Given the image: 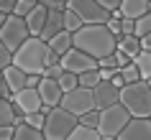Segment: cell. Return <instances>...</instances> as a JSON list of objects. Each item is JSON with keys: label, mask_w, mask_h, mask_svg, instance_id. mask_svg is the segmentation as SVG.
<instances>
[{"label": "cell", "mask_w": 151, "mask_h": 140, "mask_svg": "<svg viewBox=\"0 0 151 140\" xmlns=\"http://www.w3.org/2000/svg\"><path fill=\"white\" fill-rule=\"evenodd\" d=\"M10 102H13V107H16L18 115H31V112H41V109H44V102H41V97H39V89H31V87L16 92Z\"/></svg>", "instance_id": "cell-10"}, {"label": "cell", "mask_w": 151, "mask_h": 140, "mask_svg": "<svg viewBox=\"0 0 151 140\" xmlns=\"http://www.w3.org/2000/svg\"><path fill=\"white\" fill-rule=\"evenodd\" d=\"M74 48L85 51L92 59H103V56L115 54L118 38L108 31V26H82L77 33H72Z\"/></svg>", "instance_id": "cell-1"}, {"label": "cell", "mask_w": 151, "mask_h": 140, "mask_svg": "<svg viewBox=\"0 0 151 140\" xmlns=\"http://www.w3.org/2000/svg\"><path fill=\"white\" fill-rule=\"evenodd\" d=\"M67 10H72L85 26H105L110 21V10H105L97 0H67Z\"/></svg>", "instance_id": "cell-6"}, {"label": "cell", "mask_w": 151, "mask_h": 140, "mask_svg": "<svg viewBox=\"0 0 151 140\" xmlns=\"http://www.w3.org/2000/svg\"><path fill=\"white\" fill-rule=\"evenodd\" d=\"M146 84H149V87H151V79H146Z\"/></svg>", "instance_id": "cell-47"}, {"label": "cell", "mask_w": 151, "mask_h": 140, "mask_svg": "<svg viewBox=\"0 0 151 140\" xmlns=\"http://www.w3.org/2000/svg\"><path fill=\"white\" fill-rule=\"evenodd\" d=\"M80 87H85V89H95L97 82H100V69H92V71H85V74H80Z\"/></svg>", "instance_id": "cell-24"}, {"label": "cell", "mask_w": 151, "mask_h": 140, "mask_svg": "<svg viewBox=\"0 0 151 140\" xmlns=\"http://www.w3.org/2000/svg\"><path fill=\"white\" fill-rule=\"evenodd\" d=\"M133 28H136V21L120 18V36H133Z\"/></svg>", "instance_id": "cell-34"}, {"label": "cell", "mask_w": 151, "mask_h": 140, "mask_svg": "<svg viewBox=\"0 0 151 140\" xmlns=\"http://www.w3.org/2000/svg\"><path fill=\"white\" fill-rule=\"evenodd\" d=\"M108 31L113 33V36H115V38H120V21H115V18H110V21H108Z\"/></svg>", "instance_id": "cell-38"}, {"label": "cell", "mask_w": 151, "mask_h": 140, "mask_svg": "<svg viewBox=\"0 0 151 140\" xmlns=\"http://www.w3.org/2000/svg\"><path fill=\"white\" fill-rule=\"evenodd\" d=\"M28 38H31V33H28V28H26V21L10 13V16L5 18L3 28H0V41L5 43V48H8L10 54H16Z\"/></svg>", "instance_id": "cell-7"}, {"label": "cell", "mask_w": 151, "mask_h": 140, "mask_svg": "<svg viewBox=\"0 0 151 140\" xmlns=\"http://www.w3.org/2000/svg\"><path fill=\"white\" fill-rule=\"evenodd\" d=\"M62 74H64L62 64H54V66H46L41 77H44V79H54V82H59V77H62Z\"/></svg>", "instance_id": "cell-32"}, {"label": "cell", "mask_w": 151, "mask_h": 140, "mask_svg": "<svg viewBox=\"0 0 151 140\" xmlns=\"http://www.w3.org/2000/svg\"><path fill=\"white\" fill-rule=\"evenodd\" d=\"M62 69L64 71H72V74H85V71H92L97 69V59H92V56H87L85 51H80V48H72V51H67V54L62 56Z\"/></svg>", "instance_id": "cell-9"}, {"label": "cell", "mask_w": 151, "mask_h": 140, "mask_svg": "<svg viewBox=\"0 0 151 140\" xmlns=\"http://www.w3.org/2000/svg\"><path fill=\"white\" fill-rule=\"evenodd\" d=\"M131 122V115L123 104H110V107L100 109V122H97V132L103 140H118V135L123 132V127Z\"/></svg>", "instance_id": "cell-5"}, {"label": "cell", "mask_w": 151, "mask_h": 140, "mask_svg": "<svg viewBox=\"0 0 151 140\" xmlns=\"http://www.w3.org/2000/svg\"><path fill=\"white\" fill-rule=\"evenodd\" d=\"M113 56H115V64H118V69H123V66H128V64H131V59H128L123 51H115Z\"/></svg>", "instance_id": "cell-40"}, {"label": "cell", "mask_w": 151, "mask_h": 140, "mask_svg": "<svg viewBox=\"0 0 151 140\" xmlns=\"http://www.w3.org/2000/svg\"><path fill=\"white\" fill-rule=\"evenodd\" d=\"M97 69H118V64H115V56H103V59H97Z\"/></svg>", "instance_id": "cell-35"}, {"label": "cell", "mask_w": 151, "mask_h": 140, "mask_svg": "<svg viewBox=\"0 0 151 140\" xmlns=\"http://www.w3.org/2000/svg\"><path fill=\"white\" fill-rule=\"evenodd\" d=\"M39 97H41V102H44V109H41V112H46V109H51V107H59L64 92H62V87H59V82L41 77V82H39Z\"/></svg>", "instance_id": "cell-13"}, {"label": "cell", "mask_w": 151, "mask_h": 140, "mask_svg": "<svg viewBox=\"0 0 151 140\" xmlns=\"http://www.w3.org/2000/svg\"><path fill=\"white\" fill-rule=\"evenodd\" d=\"M44 115H46V120H44V130L41 132H44L46 140H67L69 132L80 125V120L72 112H67L64 107H51Z\"/></svg>", "instance_id": "cell-4"}, {"label": "cell", "mask_w": 151, "mask_h": 140, "mask_svg": "<svg viewBox=\"0 0 151 140\" xmlns=\"http://www.w3.org/2000/svg\"><path fill=\"white\" fill-rule=\"evenodd\" d=\"M13 140H46L44 138V132L36 130V127H31V125H16V135H13Z\"/></svg>", "instance_id": "cell-22"}, {"label": "cell", "mask_w": 151, "mask_h": 140, "mask_svg": "<svg viewBox=\"0 0 151 140\" xmlns=\"http://www.w3.org/2000/svg\"><path fill=\"white\" fill-rule=\"evenodd\" d=\"M23 115H18L10 99H0V127L3 125H21Z\"/></svg>", "instance_id": "cell-19"}, {"label": "cell", "mask_w": 151, "mask_h": 140, "mask_svg": "<svg viewBox=\"0 0 151 140\" xmlns=\"http://www.w3.org/2000/svg\"><path fill=\"white\" fill-rule=\"evenodd\" d=\"M46 46L54 51V54H59V56H64L67 51H72L74 48V41H72V33H67V31H62V33H56L51 41H46Z\"/></svg>", "instance_id": "cell-18"}, {"label": "cell", "mask_w": 151, "mask_h": 140, "mask_svg": "<svg viewBox=\"0 0 151 140\" xmlns=\"http://www.w3.org/2000/svg\"><path fill=\"white\" fill-rule=\"evenodd\" d=\"M39 82H41L39 74H28V79H26V87H31V89H39Z\"/></svg>", "instance_id": "cell-43"}, {"label": "cell", "mask_w": 151, "mask_h": 140, "mask_svg": "<svg viewBox=\"0 0 151 140\" xmlns=\"http://www.w3.org/2000/svg\"><path fill=\"white\" fill-rule=\"evenodd\" d=\"M118 71H120V79H123L126 84H136V82H143L141 74H138V69H136V64H128V66H123V69H118Z\"/></svg>", "instance_id": "cell-26"}, {"label": "cell", "mask_w": 151, "mask_h": 140, "mask_svg": "<svg viewBox=\"0 0 151 140\" xmlns=\"http://www.w3.org/2000/svg\"><path fill=\"white\" fill-rule=\"evenodd\" d=\"M16 135V125H3L0 127V140H13Z\"/></svg>", "instance_id": "cell-36"}, {"label": "cell", "mask_w": 151, "mask_h": 140, "mask_svg": "<svg viewBox=\"0 0 151 140\" xmlns=\"http://www.w3.org/2000/svg\"><path fill=\"white\" fill-rule=\"evenodd\" d=\"M141 51H151V33H146L141 38Z\"/></svg>", "instance_id": "cell-45"}, {"label": "cell", "mask_w": 151, "mask_h": 140, "mask_svg": "<svg viewBox=\"0 0 151 140\" xmlns=\"http://www.w3.org/2000/svg\"><path fill=\"white\" fill-rule=\"evenodd\" d=\"M92 97H95V109H105L110 104H118V97H120V89L113 82H105L100 79L97 87L92 89Z\"/></svg>", "instance_id": "cell-11"}, {"label": "cell", "mask_w": 151, "mask_h": 140, "mask_svg": "<svg viewBox=\"0 0 151 140\" xmlns=\"http://www.w3.org/2000/svg\"><path fill=\"white\" fill-rule=\"evenodd\" d=\"M67 140H103L100 138V132L95 127H85V125H77L74 130L69 132V138Z\"/></svg>", "instance_id": "cell-23"}, {"label": "cell", "mask_w": 151, "mask_h": 140, "mask_svg": "<svg viewBox=\"0 0 151 140\" xmlns=\"http://www.w3.org/2000/svg\"><path fill=\"white\" fill-rule=\"evenodd\" d=\"M120 16L123 18H131V21H138L141 16H146L151 10V3L149 0H120Z\"/></svg>", "instance_id": "cell-16"}, {"label": "cell", "mask_w": 151, "mask_h": 140, "mask_svg": "<svg viewBox=\"0 0 151 140\" xmlns=\"http://www.w3.org/2000/svg\"><path fill=\"white\" fill-rule=\"evenodd\" d=\"M64 31V10H56V8H49V16H46V26L41 31L39 38L41 41H51L56 33Z\"/></svg>", "instance_id": "cell-15"}, {"label": "cell", "mask_w": 151, "mask_h": 140, "mask_svg": "<svg viewBox=\"0 0 151 140\" xmlns=\"http://www.w3.org/2000/svg\"><path fill=\"white\" fill-rule=\"evenodd\" d=\"M77 120H80V125H85V127H95V130H97V122H100V109H92V112L77 117Z\"/></svg>", "instance_id": "cell-31"}, {"label": "cell", "mask_w": 151, "mask_h": 140, "mask_svg": "<svg viewBox=\"0 0 151 140\" xmlns=\"http://www.w3.org/2000/svg\"><path fill=\"white\" fill-rule=\"evenodd\" d=\"M59 87H62V92H72V89L80 87V79H77V74H72V71H64L62 77H59Z\"/></svg>", "instance_id": "cell-27"}, {"label": "cell", "mask_w": 151, "mask_h": 140, "mask_svg": "<svg viewBox=\"0 0 151 140\" xmlns=\"http://www.w3.org/2000/svg\"><path fill=\"white\" fill-rule=\"evenodd\" d=\"M10 64H13V54H10L8 48H5V43L0 41V71H3V69H8Z\"/></svg>", "instance_id": "cell-33"}, {"label": "cell", "mask_w": 151, "mask_h": 140, "mask_svg": "<svg viewBox=\"0 0 151 140\" xmlns=\"http://www.w3.org/2000/svg\"><path fill=\"white\" fill-rule=\"evenodd\" d=\"M97 3H100V5H103L105 10H110V13L120 8V0H97Z\"/></svg>", "instance_id": "cell-41"}, {"label": "cell", "mask_w": 151, "mask_h": 140, "mask_svg": "<svg viewBox=\"0 0 151 140\" xmlns=\"http://www.w3.org/2000/svg\"><path fill=\"white\" fill-rule=\"evenodd\" d=\"M46 54H49L46 41L28 38L23 46L13 54V64H16L18 69H23L26 74H39L41 77L44 69H46Z\"/></svg>", "instance_id": "cell-2"}, {"label": "cell", "mask_w": 151, "mask_h": 140, "mask_svg": "<svg viewBox=\"0 0 151 140\" xmlns=\"http://www.w3.org/2000/svg\"><path fill=\"white\" fill-rule=\"evenodd\" d=\"M115 77H118V69H100V79L105 82H113Z\"/></svg>", "instance_id": "cell-42"}, {"label": "cell", "mask_w": 151, "mask_h": 140, "mask_svg": "<svg viewBox=\"0 0 151 140\" xmlns=\"http://www.w3.org/2000/svg\"><path fill=\"white\" fill-rule=\"evenodd\" d=\"M131 64H136V69H138V74H141L143 82L151 79V51H138V56H136Z\"/></svg>", "instance_id": "cell-21"}, {"label": "cell", "mask_w": 151, "mask_h": 140, "mask_svg": "<svg viewBox=\"0 0 151 140\" xmlns=\"http://www.w3.org/2000/svg\"><path fill=\"white\" fill-rule=\"evenodd\" d=\"M5 18H8L5 13H0V28H3V23H5Z\"/></svg>", "instance_id": "cell-46"}, {"label": "cell", "mask_w": 151, "mask_h": 140, "mask_svg": "<svg viewBox=\"0 0 151 140\" xmlns=\"http://www.w3.org/2000/svg\"><path fill=\"white\" fill-rule=\"evenodd\" d=\"M44 120H46V115H44V112H31V115H23V122L31 125V127H36V130H44Z\"/></svg>", "instance_id": "cell-30"}, {"label": "cell", "mask_w": 151, "mask_h": 140, "mask_svg": "<svg viewBox=\"0 0 151 140\" xmlns=\"http://www.w3.org/2000/svg\"><path fill=\"white\" fill-rule=\"evenodd\" d=\"M146 33H151V13L141 16L136 21V28H133V36H138V38H143Z\"/></svg>", "instance_id": "cell-28"}, {"label": "cell", "mask_w": 151, "mask_h": 140, "mask_svg": "<svg viewBox=\"0 0 151 140\" xmlns=\"http://www.w3.org/2000/svg\"><path fill=\"white\" fill-rule=\"evenodd\" d=\"M46 16H49V8H46V5H41V3H36L33 10L23 18L26 28H28V33H31V38H39V36H41L44 26H46Z\"/></svg>", "instance_id": "cell-14"}, {"label": "cell", "mask_w": 151, "mask_h": 140, "mask_svg": "<svg viewBox=\"0 0 151 140\" xmlns=\"http://www.w3.org/2000/svg\"><path fill=\"white\" fill-rule=\"evenodd\" d=\"M39 0H18L16 3V8H13V16H18V18H26L28 13L33 10V5H36Z\"/></svg>", "instance_id": "cell-29"}, {"label": "cell", "mask_w": 151, "mask_h": 140, "mask_svg": "<svg viewBox=\"0 0 151 140\" xmlns=\"http://www.w3.org/2000/svg\"><path fill=\"white\" fill-rule=\"evenodd\" d=\"M41 5H46V8H56V10H64L67 5V0H39Z\"/></svg>", "instance_id": "cell-39"}, {"label": "cell", "mask_w": 151, "mask_h": 140, "mask_svg": "<svg viewBox=\"0 0 151 140\" xmlns=\"http://www.w3.org/2000/svg\"><path fill=\"white\" fill-rule=\"evenodd\" d=\"M115 51H123V54L133 61L136 56H138V51H141V38H138V36H120Z\"/></svg>", "instance_id": "cell-20"}, {"label": "cell", "mask_w": 151, "mask_h": 140, "mask_svg": "<svg viewBox=\"0 0 151 140\" xmlns=\"http://www.w3.org/2000/svg\"><path fill=\"white\" fill-rule=\"evenodd\" d=\"M118 140H151V120L149 117H131V122L123 127Z\"/></svg>", "instance_id": "cell-12"}, {"label": "cell", "mask_w": 151, "mask_h": 140, "mask_svg": "<svg viewBox=\"0 0 151 140\" xmlns=\"http://www.w3.org/2000/svg\"><path fill=\"white\" fill-rule=\"evenodd\" d=\"M59 61H62V56L54 54V51L49 48V54H46V66H54V64H59Z\"/></svg>", "instance_id": "cell-44"}, {"label": "cell", "mask_w": 151, "mask_h": 140, "mask_svg": "<svg viewBox=\"0 0 151 140\" xmlns=\"http://www.w3.org/2000/svg\"><path fill=\"white\" fill-rule=\"evenodd\" d=\"M59 107H64L67 112H72L74 117H82L95 109V97H92V89H85V87H77L72 92H64Z\"/></svg>", "instance_id": "cell-8"}, {"label": "cell", "mask_w": 151, "mask_h": 140, "mask_svg": "<svg viewBox=\"0 0 151 140\" xmlns=\"http://www.w3.org/2000/svg\"><path fill=\"white\" fill-rule=\"evenodd\" d=\"M118 102L128 109L131 117H149L151 115V87L146 84V82L126 84L120 89Z\"/></svg>", "instance_id": "cell-3"}, {"label": "cell", "mask_w": 151, "mask_h": 140, "mask_svg": "<svg viewBox=\"0 0 151 140\" xmlns=\"http://www.w3.org/2000/svg\"><path fill=\"white\" fill-rule=\"evenodd\" d=\"M82 26H85V23H82L80 18L74 16L72 10H67V8H64V31H67V33H77V31L82 28Z\"/></svg>", "instance_id": "cell-25"}, {"label": "cell", "mask_w": 151, "mask_h": 140, "mask_svg": "<svg viewBox=\"0 0 151 140\" xmlns=\"http://www.w3.org/2000/svg\"><path fill=\"white\" fill-rule=\"evenodd\" d=\"M18 0H0V13H5V16H10L13 13V8H16Z\"/></svg>", "instance_id": "cell-37"}, {"label": "cell", "mask_w": 151, "mask_h": 140, "mask_svg": "<svg viewBox=\"0 0 151 140\" xmlns=\"http://www.w3.org/2000/svg\"><path fill=\"white\" fill-rule=\"evenodd\" d=\"M149 120H151V115H149Z\"/></svg>", "instance_id": "cell-48"}, {"label": "cell", "mask_w": 151, "mask_h": 140, "mask_svg": "<svg viewBox=\"0 0 151 140\" xmlns=\"http://www.w3.org/2000/svg\"><path fill=\"white\" fill-rule=\"evenodd\" d=\"M3 79L8 82L10 92L16 94V92H21V89H26V79H28V74H26L23 69H18L16 64H10L8 69H3Z\"/></svg>", "instance_id": "cell-17"}]
</instances>
